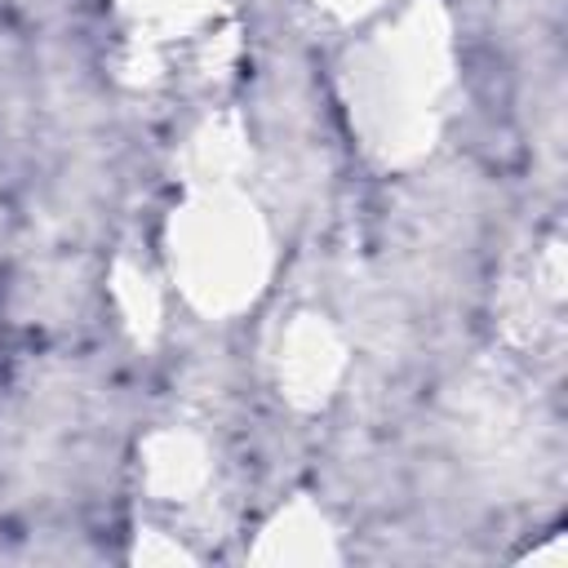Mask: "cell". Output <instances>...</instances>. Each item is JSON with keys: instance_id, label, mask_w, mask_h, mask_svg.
<instances>
[{"instance_id": "6da1fadb", "label": "cell", "mask_w": 568, "mask_h": 568, "mask_svg": "<svg viewBox=\"0 0 568 568\" xmlns=\"http://www.w3.org/2000/svg\"><path fill=\"white\" fill-rule=\"evenodd\" d=\"M346 111L364 146L386 164H408L439 138L453 89V40L444 9L408 0L359 40L342 75Z\"/></svg>"}, {"instance_id": "7a4b0ae2", "label": "cell", "mask_w": 568, "mask_h": 568, "mask_svg": "<svg viewBox=\"0 0 568 568\" xmlns=\"http://www.w3.org/2000/svg\"><path fill=\"white\" fill-rule=\"evenodd\" d=\"M164 244L178 288L204 315H235L266 284V226L257 209L240 195V186L191 191V200L173 209Z\"/></svg>"}, {"instance_id": "3957f363", "label": "cell", "mask_w": 568, "mask_h": 568, "mask_svg": "<svg viewBox=\"0 0 568 568\" xmlns=\"http://www.w3.org/2000/svg\"><path fill=\"white\" fill-rule=\"evenodd\" d=\"M142 488L151 493V501L169 515H191L209 501V493L217 488V466H213V448L204 435L186 430V426H160L142 439Z\"/></svg>"}, {"instance_id": "277c9868", "label": "cell", "mask_w": 568, "mask_h": 568, "mask_svg": "<svg viewBox=\"0 0 568 568\" xmlns=\"http://www.w3.org/2000/svg\"><path fill=\"white\" fill-rule=\"evenodd\" d=\"M342 373H346V346H342V333L324 315L302 311L288 320V328H280L275 382L288 404H297V408L328 404Z\"/></svg>"}, {"instance_id": "5b68a950", "label": "cell", "mask_w": 568, "mask_h": 568, "mask_svg": "<svg viewBox=\"0 0 568 568\" xmlns=\"http://www.w3.org/2000/svg\"><path fill=\"white\" fill-rule=\"evenodd\" d=\"M506 328L524 346H550L564 328V257L559 244L532 248V257L506 284Z\"/></svg>"}, {"instance_id": "8992f818", "label": "cell", "mask_w": 568, "mask_h": 568, "mask_svg": "<svg viewBox=\"0 0 568 568\" xmlns=\"http://www.w3.org/2000/svg\"><path fill=\"white\" fill-rule=\"evenodd\" d=\"M244 164H248V138L235 115H213L186 138L182 169L191 191H231L240 186Z\"/></svg>"}, {"instance_id": "52a82bcc", "label": "cell", "mask_w": 568, "mask_h": 568, "mask_svg": "<svg viewBox=\"0 0 568 568\" xmlns=\"http://www.w3.org/2000/svg\"><path fill=\"white\" fill-rule=\"evenodd\" d=\"M253 559H262V564H333L337 559V537H333L324 510H315V501L293 497L262 528V541L253 546Z\"/></svg>"}, {"instance_id": "ba28073f", "label": "cell", "mask_w": 568, "mask_h": 568, "mask_svg": "<svg viewBox=\"0 0 568 568\" xmlns=\"http://www.w3.org/2000/svg\"><path fill=\"white\" fill-rule=\"evenodd\" d=\"M111 293H115V306H120V320L138 333V337H155L160 333V280L146 262H133V257H120L115 271H111Z\"/></svg>"}, {"instance_id": "9c48e42d", "label": "cell", "mask_w": 568, "mask_h": 568, "mask_svg": "<svg viewBox=\"0 0 568 568\" xmlns=\"http://www.w3.org/2000/svg\"><path fill=\"white\" fill-rule=\"evenodd\" d=\"M120 9L138 22V40H178L213 22L217 0H120Z\"/></svg>"}, {"instance_id": "30bf717a", "label": "cell", "mask_w": 568, "mask_h": 568, "mask_svg": "<svg viewBox=\"0 0 568 568\" xmlns=\"http://www.w3.org/2000/svg\"><path fill=\"white\" fill-rule=\"evenodd\" d=\"M324 4L337 9V13H346V18H355V13H373V9H382L390 0H324Z\"/></svg>"}]
</instances>
